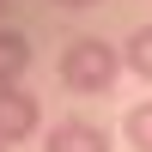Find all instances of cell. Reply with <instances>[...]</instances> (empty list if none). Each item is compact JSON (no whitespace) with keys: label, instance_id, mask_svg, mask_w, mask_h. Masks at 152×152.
Segmentation results:
<instances>
[{"label":"cell","instance_id":"cell-7","mask_svg":"<svg viewBox=\"0 0 152 152\" xmlns=\"http://www.w3.org/2000/svg\"><path fill=\"white\" fill-rule=\"evenodd\" d=\"M55 6H91V0H55Z\"/></svg>","mask_w":152,"mask_h":152},{"label":"cell","instance_id":"cell-2","mask_svg":"<svg viewBox=\"0 0 152 152\" xmlns=\"http://www.w3.org/2000/svg\"><path fill=\"white\" fill-rule=\"evenodd\" d=\"M43 152H116V134L104 122H85V116H67L43 134Z\"/></svg>","mask_w":152,"mask_h":152},{"label":"cell","instance_id":"cell-1","mask_svg":"<svg viewBox=\"0 0 152 152\" xmlns=\"http://www.w3.org/2000/svg\"><path fill=\"white\" fill-rule=\"evenodd\" d=\"M55 73H61L67 91H85V97H91V91H110L116 73H122V49H110L104 37H73V43L61 49Z\"/></svg>","mask_w":152,"mask_h":152},{"label":"cell","instance_id":"cell-3","mask_svg":"<svg viewBox=\"0 0 152 152\" xmlns=\"http://www.w3.org/2000/svg\"><path fill=\"white\" fill-rule=\"evenodd\" d=\"M37 122H43V104H37L24 85H0V146H18L37 134Z\"/></svg>","mask_w":152,"mask_h":152},{"label":"cell","instance_id":"cell-4","mask_svg":"<svg viewBox=\"0 0 152 152\" xmlns=\"http://www.w3.org/2000/svg\"><path fill=\"white\" fill-rule=\"evenodd\" d=\"M24 67H31V37L12 31V24H0V85H18Z\"/></svg>","mask_w":152,"mask_h":152},{"label":"cell","instance_id":"cell-8","mask_svg":"<svg viewBox=\"0 0 152 152\" xmlns=\"http://www.w3.org/2000/svg\"><path fill=\"white\" fill-rule=\"evenodd\" d=\"M0 152H12V146H0Z\"/></svg>","mask_w":152,"mask_h":152},{"label":"cell","instance_id":"cell-6","mask_svg":"<svg viewBox=\"0 0 152 152\" xmlns=\"http://www.w3.org/2000/svg\"><path fill=\"white\" fill-rule=\"evenodd\" d=\"M122 134H128L134 152H152V97H146V104H134L128 116H122Z\"/></svg>","mask_w":152,"mask_h":152},{"label":"cell","instance_id":"cell-5","mask_svg":"<svg viewBox=\"0 0 152 152\" xmlns=\"http://www.w3.org/2000/svg\"><path fill=\"white\" fill-rule=\"evenodd\" d=\"M122 67H128L134 79H146V85H152V24L128 31V43H122Z\"/></svg>","mask_w":152,"mask_h":152}]
</instances>
